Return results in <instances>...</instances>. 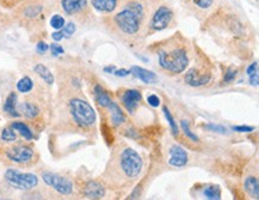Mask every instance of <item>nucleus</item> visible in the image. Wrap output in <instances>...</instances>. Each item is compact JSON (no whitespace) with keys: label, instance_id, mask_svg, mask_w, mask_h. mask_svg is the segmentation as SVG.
Segmentation results:
<instances>
[{"label":"nucleus","instance_id":"6ab92c4d","mask_svg":"<svg viewBox=\"0 0 259 200\" xmlns=\"http://www.w3.org/2000/svg\"><path fill=\"white\" fill-rule=\"evenodd\" d=\"M95 98L97 103L103 108H108L109 105L113 102L111 97L108 96V93L106 92V90L101 85L95 86Z\"/></svg>","mask_w":259,"mask_h":200},{"label":"nucleus","instance_id":"e433bc0d","mask_svg":"<svg viewBox=\"0 0 259 200\" xmlns=\"http://www.w3.org/2000/svg\"><path fill=\"white\" fill-rule=\"evenodd\" d=\"M233 130L236 132H252L253 127H250V126H234Z\"/></svg>","mask_w":259,"mask_h":200},{"label":"nucleus","instance_id":"4be33fe9","mask_svg":"<svg viewBox=\"0 0 259 200\" xmlns=\"http://www.w3.org/2000/svg\"><path fill=\"white\" fill-rule=\"evenodd\" d=\"M11 127L14 128L15 131H17L25 140H32V138H34V134H32L30 128H29L28 126L24 124V122H19V121L12 122Z\"/></svg>","mask_w":259,"mask_h":200},{"label":"nucleus","instance_id":"7c9ffc66","mask_svg":"<svg viewBox=\"0 0 259 200\" xmlns=\"http://www.w3.org/2000/svg\"><path fill=\"white\" fill-rule=\"evenodd\" d=\"M61 31H63L64 37H71L76 33V24L73 22H69L67 24H65V27L61 29Z\"/></svg>","mask_w":259,"mask_h":200},{"label":"nucleus","instance_id":"a19ab883","mask_svg":"<svg viewBox=\"0 0 259 200\" xmlns=\"http://www.w3.org/2000/svg\"><path fill=\"white\" fill-rule=\"evenodd\" d=\"M115 70H116V67L115 66H108V67H106L105 69V71L106 72H109V73H114L115 72Z\"/></svg>","mask_w":259,"mask_h":200},{"label":"nucleus","instance_id":"2eb2a0df","mask_svg":"<svg viewBox=\"0 0 259 200\" xmlns=\"http://www.w3.org/2000/svg\"><path fill=\"white\" fill-rule=\"evenodd\" d=\"M84 194L90 199H101L102 196H105V188L99 182L90 181L84 188Z\"/></svg>","mask_w":259,"mask_h":200},{"label":"nucleus","instance_id":"9d476101","mask_svg":"<svg viewBox=\"0 0 259 200\" xmlns=\"http://www.w3.org/2000/svg\"><path fill=\"white\" fill-rule=\"evenodd\" d=\"M34 150L25 145H16L8 147L5 151V157L10 162L17 164H27L34 159Z\"/></svg>","mask_w":259,"mask_h":200},{"label":"nucleus","instance_id":"473e14b6","mask_svg":"<svg viewBox=\"0 0 259 200\" xmlns=\"http://www.w3.org/2000/svg\"><path fill=\"white\" fill-rule=\"evenodd\" d=\"M250 83L252 85H259V67H257L254 72H252L250 75Z\"/></svg>","mask_w":259,"mask_h":200},{"label":"nucleus","instance_id":"4468645a","mask_svg":"<svg viewBox=\"0 0 259 200\" xmlns=\"http://www.w3.org/2000/svg\"><path fill=\"white\" fill-rule=\"evenodd\" d=\"M169 164L173 167H184L187 163V154L183 147L173 145L169 150Z\"/></svg>","mask_w":259,"mask_h":200},{"label":"nucleus","instance_id":"aec40b11","mask_svg":"<svg viewBox=\"0 0 259 200\" xmlns=\"http://www.w3.org/2000/svg\"><path fill=\"white\" fill-rule=\"evenodd\" d=\"M19 112H22V114L28 119H35L40 113V109L35 103L31 102H24L22 103L21 107H19Z\"/></svg>","mask_w":259,"mask_h":200},{"label":"nucleus","instance_id":"72a5a7b5","mask_svg":"<svg viewBox=\"0 0 259 200\" xmlns=\"http://www.w3.org/2000/svg\"><path fill=\"white\" fill-rule=\"evenodd\" d=\"M48 49H50V46H48L46 42H42V41H41V42H38V43L36 44V51H37V53L45 54Z\"/></svg>","mask_w":259,"mask_h":200},{"label":"nucleus","instance_id":"f8f14e48","mask_svg":"<svg viewBox=\"0 0 259 200\" xmlns=\"http://www.w3.org/2000/svg\"><path fill=\"white\" fill-rule=\"evenodd\" d=\"M210 73L199 72L198 70H190L185 75V82L191 86H202L210 82Z\"/></svg>","mask_w":259,"mask_h":200},{"label":"nucleus","instance_id":"a211bd4d","mask_svg":"<svg viewBox=\"0 0 259 200\" xmlns=\"http://www.w3.org/2000/svg\"><path fill=\"white\" fill-rule=\"evenodd\" d=\"M16 106H17V93L11 92L4 103V112L8 113L11 117H19V113L17 112Z\"/></svg>","mask_w":259,"mask_h":200},{"label":"nucleus","instance_id":"ea45409f","mask_svg":"<svg viewBox=\"0 0 259 200\" xmlns=\"http://www.w3.org/2000/svg\"><path fill=\"white\" fill-rule=\"evenodd\" d=\"M130 73H131V71H127V70H115L114 75L118 76V77H126V76H128Z\"/></svg>","mask_w":259,"mask_h":200},{"label":"nucleus","instance_id":"f03ea898","mask_svg":"<svg viewBox=\"0 0 259 200\" xmlns=\"http://www.w3.org/2000/svg\"><path fill=\"white\" fill-rule=\"evenodd\" d=\"M44 0H23L17 8L14 9V16L21 24L29 27L40 23L45 15Z\"/></svg>","mask_w":259,"mask_h":200},{"label":"nucleus","instance_id":"b1692460","mask_svg":"<svg viewBox=\"0 0 259 200\" xmlns=\"http://www.w3.org/2000/svg\"><path fill=\"white\" fill-rule=\"evenodd\" d=\"M32 88H34V83H32L31 78H29V77H23V78L18 80L17 90L19 92H22V93L30 92Z\"/></svg>","mask_w":259,"mask_h":200},{"label":"nucleus","instance_id":"c9c22d12","mask_svg":"<svg viewBox=\"0 0 259 200\" xmlns=\"http://www.w3.org/2000/svg\"><path fill=\"white\" fill-rule=\"evenodd\" d=\"M208 130L215 131V132H220V133H226V128L222 127V126H216V125H206L205 126Z\"/></svg>","mask_w":259,"mask_h":200},{"label":"nucleus","instance_id":"c85d7f7f","mask_svg":"<svg viewBox=\"0 0 259 200\" xmlns=\"http://www.w3.org/2000/svg\"><path fill=\"white\" fill-rule=\"evenodd\" d=\"M23 0H0V6L6 10H14L21 4Z\"/></svg>","mask_w":259,"mask_h":200},{"label":"nucleus","instance_id":"412c9836","mask_svg":"<svg viewBox=\"0 0 259 200\" xmlns=\"http://www.w3.org/2000/svg\"><path fill=\"white\" fill-rule=\"evenodd\" d=\"M108 109H109V111H111V118H112L113 125L119 126V125H121L122 122L125 121L124 113H122L120 107H119V106L116 105V103L112 102L111 105H109Z\"/></svg>","mask_w":259,"mask_h":200},{"label":"nucleus","instance_id":"393cba45","mask_svg":"<svg viewBox=\"0 0 259 200\" xmlns=\"http://www.w3.org/2000/svg\"><path fill=\"white\" fill-rule=\"evenodd\" d=\"M204 195L208 199L219 200L221 199V189L219 188V186H210L204 189Z\"/></svg>","mask_w":259,"mask_h":200},{"label":"nucleus","instance_id":"a878e982","mask_svg":"<svg viewBox=\"0 0 259 200\" xmlns=\"http://www.w3.org/2000/svg\"><path fill=\"white\" fill-rule=\"evenodd\" d=\"M3 141H6V143H12L17 139V135L15 133V130L12 127H6L2 131V135H0Z\"/></svg>","mask_w":259,"mask_h":200},{"label":"nucleus","instance_id":"1a4fd4ad","mask_svg":"<svg viewBox=\"0 0 259 200\" xmlns=\"http://www.w3.org/2000/svg\"><path fill=\"white\" fill-rule=\"evenodd\" d=\"M42 180L46 185L53 187L57 192H59L60 194L64 195H69L72 193L73 191V186L72 182L70 181L69 179L66 177L59 175V174H54V173H44L42 174Z\"/></svg>","mask_w":259,"mask_h":200},{"label":"nucleus","instance_id":"6e6552de","mask_svg":"<svg viewBox=\"0 0 259 200\" xmlns=\"http://www.w3.org/2000/svg\"><path fill=\"white\" fill-rule=\"evenodd\" d=\"M183 8L199 19H205L218 8V0H180Z\"/></svg>","mask_w":259,"mask_h":200},{"label":"nucleus","instance_id":"9b49d317","mask_svg":"<svg viewBox=\"0 0 259 200\" xmlns=\"http://www.w3.org/2000/svg\"><path fill=\"white\" fill-rule=\"evenodd\" d=\"M121 0H90L93 10L101 15H111L120 6Z\"/></svg>","mask_w":259,"mask_h":200},{"label":"nucleus","instance_id":"f257e3e1","mask_svg":"<svg viewBox=\"0 0 259 200\" xmlns=\"http://www.w3.org/2000/svg\"><path fill=\"white\" fill-rule=\"evenodd\" d=\"M158 63L168 72L181 73L189 66V57L185 48L177 46L158 52Z\"/></svg>","mask_w":259,"mask_h":200},{"label":"nucleus","instance_id":"cd10ccee","mask_svg":"<svg viewBox=\"0 0 259 200\" xmlns=\"http://www.w3.org/2000/svg\"><path fill=\"white\" fill-rule=\"evenodd\" d=\"M163 113H164V117H166V119H167L168 124H169V126H170L171 132H173L174 135H177L178 132H179V130H178V125H177L176 120H174L173 115L170 114L169 109H168L167 107H163Z\"/></svg>","mask_w":259,"mask_h":200},{"label":"nucleus","instance_id":"20e7f679","mask_svg":"<svg viewBox=\"0 0 259 200\" xmlns=\"http://www.w3.org/2000/svg\"><path fill=\"white\" fill-rule=\"evenodd\" d=\"M71 117L78 126L89 127L96 121L95 111L88 102L80 98H73L69 103Z\"/></svg>","mask_w":259,"mask_h":200},{"label":"nucleus","instance_id":"bb28decb","mask_svg":"<svg viewBox=\"0 0 259 200\" xmlns=\"http://www.w3.org/2000/svg\"><path fill=\"white\" fill-rule=\"evenodd\" d=\"M50 24L56 30H61L65 27V24H66V22H65V18L61 15H53L50 21Z\"/></svg>","mask_w":259,"mask_h":200},{"label":"nucleus","instance_id":"7ed1b4c3","mask_svg":"<svg viewBox=\"0 0 259 200\" xmlns=\"http://www.w3.org/2000/svg\"><path fill=\"white\" fill-rule=\"evenodd\" d=\"M174 19H176L174 10L169 5L161 3L153 10L145 28L148 33H157L169 28L174 23Z\"/></svg>","mask_w":259,"mask_h":200},{"label":"nucleus","instance_id":"39448f33","mask_svg":"<svg viewBox=\"0 0 259 200\" xmlns=\"http://www.w3.org/2000/svg\"><path fill=\"white\" fill-rule=\"evenodd\" d=\"M58 5L65 15L79 22H85L92 17L90 0H58Z\"/></svg>","mask_w":259,"mask_h":200},{"label":"nucleus","instance_id":"ddd939ff","mask_svg":"<svg viewBox=\"0 0 259 200\" xmlns=\"http://www.w3.org/2000/svg\"><path fill=\"white\" fill-rule=\"evenodd\" d=\"M122 105L127 109L128 113H134L137 108L138 103L142 101V93L138 90H126L121 97Z\"/></svg>","mask_w":259,"mask_h":200},{"label":"nucleus","instance_id":"423d86ee","mask_svg":"<svg viewBox=\"0 0 259 200\" xmlns=\"http://www.w3.org/2000/svg\"><path fill=\"white\" fill-rule=\"evenodd\" d=\"M120 168L130 179L137 177L143 168V161L137 151L131 147H126L120 155Z\"/></svg>","mask_w":259,"mask_h":200},{"label":"nucleus","instance_id":"dca6fc26","mask_svg":"<svg viewBox=\"0 0 259 200\" xmlns=\"http://www.w3.org/2000/svg\"><path fill=\"white\" fill-rule=\"evenodd\" d=\"M131 72L134 73V75L137 77L138 79H141L143 83L153 84L157 80V77L154 72H151V71H148L145 69H142V67H139V66L132 67Z\"/></svg>","mask_w":259,"mask_h":200},{"label":"nucleus","instance_id":"2f4dec72","mask_svg":"<svg viewBox=\"0 0 259 200\" xmlns=\"http://www.w3.org/2000/svg\"><path fill=\"white\" fill-rule=\"evenodd\" d=\"M50 49H51V53L53 54V56H59V54L64 53V48L58 43H52Z\"/></svg>","mask_w":259,"mask_h":200},{"label":"nucleus","instance_id":"4c0bfd02","mask_svg":"<svg viewBox=\"0 0 259 200\" xmlns=\"http://www.w3.org/2000/svg\"><path fill=\"white\" fill-rule=\"evenodd\" d=\"M235 76H236L235 71H228V72H227L226 77H225V82H226V83L232 82V80L235 78Z\"/></svg>","mask_w":259,"mask_h":200},{"label":"nucleus","instance_id":"f3484780","mask_svg":"<svg viewBox=\"0 0 259 200\" xmlns=\"http://www.w3.org/2000/svg\"><path fill=\"white\" fill-rule=\"evenodd\" d=\"M244 187L248 195L253 199H259V180L254 176H248L245 180Z\"/></svg>","mask_w":259,"mask_h":200},{"label":"nucleus","instance_id":"58836bf2","mask_svg":"<svg viewBox=\"0 0 259 200\" xmlns=\"http://www.w3.org/2000/svg\"><path fill=\"white\" fill-rule=\"evenodd\" d=\"M52 37H53V40L54 41H60V40H63L64 38V34H63V31L61 30H57V31H54L53 34H52Z\"/></svg>","mask_w":259,"mask_h":200},{"label":"nucleus","instance_id":"5701e85b","mask_svg":"<svg viewBox=\"0 0 259 200\" xmlns=\"http://www.w3.org/2000/svg\"><path fill=\"white\" fill-rule=\"evenodd\" d=\"M34 70H35V72H36L37 75L40 76L41 78L44 79L47 84H50V85H51V84L54 83L53 73H52L51 71H50V69L45 66L44 64H37V65L35 66Z\"/></svg>","mask_w":259,"mask_h":200},{"label":"nucleus","instance_id":"0eeeda50","mask_svg":"<svg viewBox=\"0 0 259 200\" xmlns=\"http://www.w3.org/2000/svg\"><path fill=\"white\" fill-rule=\"evenodd\" d=\"M5 180L12 187L18 189H23V191L32 189L38 183V177L35 174L22 173L18 169H14V168H10V169L6 170Z\"/></svg>","mask_w":259,"mask_h":200},{"label":"nucleus","instance_id":"c756f323","mask_svg":"<svg viewBox=\"0 0 259 200\" xmlns=\"http://www.w3.org/2000/svg\"><path fill=\"white\" fill-rule=\"evenodd\" d=\"M181 127H183V130H184V133H185V134L187 135V137L190 138L191 140H193V141H198V140H199V139H198V137H197V135L194 134L193 132L190 130L189 122L185 121V120H183V121H181Z\"/></svg>","mask_w":259,"mask_h":200},{"label":"nucleus","instance_id":"f704fd0d","mask_svg":"<svg viewBox=\"0 0 259 200\" xmlns=\"http://www.w3.org/2000/svg\"><path fill=\"white\" fill-rule=\"evenodd\" d=\"M148 102L151 107H158L160 106V98L156 95H150L148 97Z\"/></svg>","mask_w":259,"mask_h":200}]
</instances>
